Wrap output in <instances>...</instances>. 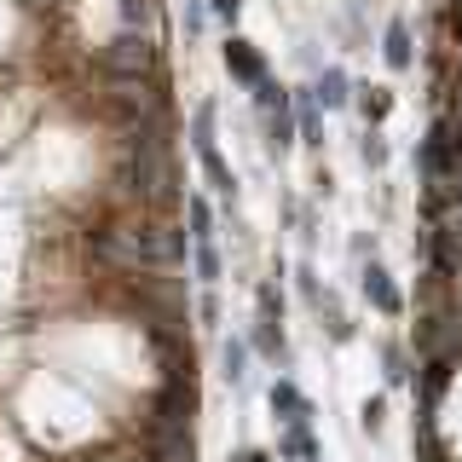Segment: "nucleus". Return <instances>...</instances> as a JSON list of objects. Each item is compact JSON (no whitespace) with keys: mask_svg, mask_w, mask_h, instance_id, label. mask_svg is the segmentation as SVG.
Instances as JSON below:
<instances>
[{"mask_svg":"<svg viewBox=\"0 0 462 462\" xmlns=\"http://www.w3.org/2000/svg\"><path fill=\"white\" fill-rule=\"evenodd\" d=\"M191 151H197V162H202V173H208L214 191H220L226 202H237V173H231L226 156H220V139H214V105H208V98L191 110Z\"/></svg>","mask_w":462,"mask_h":462,"instance_id":"obj_1","label":"nucleus"},{"mask_svg":"<svg viewBox=\"0 0 462 462\" xmlns=\"http://www.w3.org/2000/svg\"><path fill=\"white\" fill-rule=\"evenodd\" d=\"M254 105H260V122H266V156H289L300 144V134H295V105H289V93L278 81H260L254 87Z\"/></svg>","mask_w":462,"mask_h":462,"instance_id":"obj_2","label":"nucleus"},{"mask_svg":"<svg viewBox=\"0 0 462 462\" xmlns=\"http://www.w3.org/2000/svg\"><path fill=\"white\" fill-rule=\"evenodd\" d=\"M266 404H272V422H278V428L312 422V399L300 393V382H295V375H278V382L266 387Z\"/></svg>","mask_w":462,"mask_h":462,"instance_id":"obj_3","label":"nucleus"},{"mask_svg":"<svg viewBox=\"0 0 462 462\" xmlns=\"http://www.w3.org/2000/svg\"><path fill=\"white\" fill-rule=\"evenodd\" d=\"M358 289H365V300H370L382 318H399V312H404V295H399L393 272H387L382 260H365V272H358Z\"/></svg>","mask_w":462,"mask_h":462,"instance_id":"obj_4","label":"nucleus"},{"mask_svg":"<svg viewBox=\"0 0 462 462\" xmlns=\"http://www.w3.org/2000/svg\"><path fill=\"white\" fill-rule=\"evenodd\" d=\"M220 58H226L231 81H243V87H249V93H254L260 81H266V58H260V52H254V41H243L237 29H231V35H226V47H220Z\"/></svg>","mask_w":462,"mask_h":462,"instance_id":"obj_5","label":"nucleus"},{"mask_svg":"<svg viewBox=\"0 0 462 462\" xmlns=\"http://www.w3.org/2000/svg\"><path fill=\"white\" fill-rule=\"evenodd\" d=\"M312 98H318V110H346L353 105V76H346L341 64L312 69Z\"/></svg>","mask_w":462,"mask_h":462,"instance_id":"obj_6","label":"nucleus"},{"mask_svg":"<svg viewBox=\"0 0 462 462\" xmlns=\"http://www.w3.org/2000/svg\"><path fill=\"white\" fill-rule=\"evenodd\" d=\"M382 58H387V69H393V76H404V69L416 64L411 23H404V18H387V29H382Z\"/></svg>","mask_w":462,"mask_h":462,"instance_id":"obj_7","label":"nucleus"},{"mask_svg":"<svg viewBox=\"0 0 462 462\" xmlns=\"http://www.w3.org/2000/svg\"><path fill=\"white\" fill-rule=\"evenodd\" d=\"M289 105H295V134H300V144H324V110H318L312 87H295V93H289Z\"/></svg>","mask_w":462,"mask_h":462,"instance_id":"obj_8","label":"nucleus"},{"mask_svg":"<svg viewBox=\"0 0 462 462\" xmlns=\"http://www.w3.org/2000/svg\"><path fill=\"white\" fill-rule=\"evenodd\" d=\"M254 353H249V341H243V336H226V346H220V375H226V382L231 387H249L254 382Z\"/></svg>","mask_w":462,"mask_h":462,"instance_id":"obj_9","label":"nucleus"},{"mask_svg":"<svg viewBox=\"0 0 462 462\" xmlns=\"http://www.w3.org/2000/svg\"><path fill=\"white\" fill-rule=\"evenodd\" d=\"M278 457L283 462H318V433H312V422L278 428Z\"/></svg>","mask_w":462,"mask_h":462,"instance_id":"obj_10","label":"nucleus"},{"mask_svg":"<svg viewBox=\"0 0 462 462\" xmlns=\"http://www.w3.org/2000/svg\"><path fill=\"white\" fill-rule=\"evenodd\" d=\"M105 58L116 69H144V64H151V41H144V35H116Z\"/></svg>","mask_w":462,"mask_h":462,"instance_id":"obj_11","label":"nucleus"},{"mask_svg":"<svg viewBox=\"0 0 462 462\" xmlns=\"http://www.w3.org/2000/svg\"><path fill=\"white\" fill-rule=\"evenodd\" d=\"M254 318H260V324H283V289H278V272H272V278H260V289H254Z\"/></svg>","mask_w":462,"mask_h":462,"instance_id":"obj_12","label":"nucleus"},{"mask_svg":"<svg viewBox=\"0 0 462 462\" xmlns=\"http://www.w3.org/2000/svg\"><path fill=\"white\" fill-rule=\"evenodd\" d=\"M185 226H191V243H220V237H214V208H208V197H185Z\"/></svg>","mask_w":462,"mask_h":462,"instance_id":"obj_13","label":"nucleus"},{"mask_svg":"<svg viewBox=\"0 0 462 462\" xmlns=\"http://www.w3.org/2000/svg\"><path fill=\"white\" fill-rule=\"evenodd\" d=\"M191 266H197V283L214 289L220 283V243H191Z\"/></svg>","mask_w":462,"mask_h":462,"instance_id":"obj_14","label":"nucleus"},{"mask_svg":"<svg viewBox=\"0 0 462 462\" xmlns=\"http://www.w3.org/2000/svg\"><path fill=\"white\" fill-rule=\"evenodd\" d=\"M382 370H387V387L411 382V365H404V346L399 341H382Z\"/></svg>","mask_w":462,"mask_h":462,"instance_id":"obj_15","label":"nucleus"},{"mask_svg":"<svg viewBox=\"0 0 462 462\" xmlns=\"http://www.w3.org/2000/svg\"><path fill=\"white\" fill-rule=\"evenodd\" d=\"M358 156H365V168H370V173H382V168H387V139L370 127V134H365V144H358Z\"/></svg>","mask_w":462,"mask_h":462,"instance_id":"obj_16","label":"nucleus"},{"mask_svg":"<svg viewBox=\"0 0 462 462\" xmlns=\"http://www.w3.org/2000/svg\"><path fill=\"white\" fill-rule=\"evenodd\" d=\"M358 105H365V122L375 127L387 110H393V98H387V87H365V98H358Z\"/></svg>","mask_w":462,"mask_h":462,"instance_id":"obj_17","label":"nucleus"},{"mask_svg":"<svg viewBox=\"0 0 462 462\" xmlns=\"http://www.w3.org/2000/svg\"><path fill=\"white\" fill-rule=\"evenodd\" d=\"M358 422H365V433H382V422H387V399L370 393L365 404H358Z\"/></svg>","mask_w":462,"mask_h":462,"instance_id":"obj_18","label":"nucleus"},{"mask_svg":"<svg viewBox=\"0 0 462 462\" xmlns=\"http://www.w3.org/2000/svg\"><path fill=\"white\" fill-rule=\"evenodd\" d=\"M202 6H208V18L226 23V29H237V18H243V0H202Z\"/></svg>","mask_w":462,"mask_h":462,"instance_id":"obj_19","label":"nucleus"},{"mask_svg":"<svg viewBox=\"0 0 462 462\" xmlns=\"http://www.w3.org/2000/svg\"><path fill=\"white\" fill-rule=\"evenodd\" d=\"M295 283H300V295H307V307H318V300H324V289H318V272H312V260H300V266H295Z\"/></svg>","mask_w":462,"mask_h":462,"instance_id":"obj_20","label":"nucleus"},{"mask_svg":"<svg viewBox=\"0 0 462 462\" xmlns=\"http://www.w3.org/2000/svg\"><path fill=\"white\" fill-rule=\"evenodd\" d=\"M180 23H185V35H202V23H208V6H202V0H185V12H180Z\"/></svg>","mask_w":462,"mask_h":462,"instance_id":"obj_21","label":"nucleus"},{"mask_svg":"<svg viewBox=\"0 0 462 462\" xmlns=\"http://www.w3.org/2000/svg\"><path fill=\"white\" fill-rule=\"evenodd\" d=\"M243 462H272V457L266 451H243Z\"/></svg>","mask_w":462,"mask_h":462,"instance_id":"obj_22","label":"nucleus"},{"mask_svg":"<svg viewBox=\"0 0 462 462\" xmlns=\"http://www.w3.org/2000/svg\"><path fill=\"white\" fill-rule=\"evenodd\" d=\"M237 462H243V457H237Z\"/></svg>","mask_w":462,"mask_h":462,"instance_id":"obj_23","label":"nucleus"}]
</instances>
